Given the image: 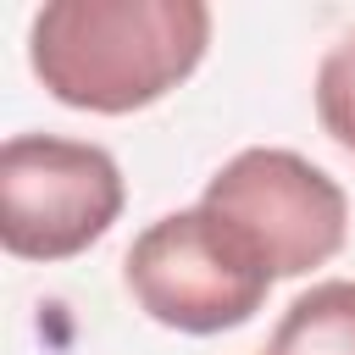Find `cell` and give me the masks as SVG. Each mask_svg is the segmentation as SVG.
<instances>
[{
	"label": "cell",
	"instance_id": "5b68a950",
	"mask_svg": "<svg viewBox=\"0 0 355 355\" xmlns=\"http://www.w3.org/2000/svg\"><path fill=\"white\" fill-rule=\"evenodd\" d=\"M266 355H355V277H327L294 294Z\"/></svg>",
	"mask_w": 355,
	"mask_h": 355
},
{
	"label": "cell",
	"instance_id": "8992f818",
	"mask_svg": "<svg viewBox=\"0 0 355 355\" xmlns=\"http://www.w3.org/2000/svg\"><path fill=\"white\" fill-rule=\"evenodd\" d=\"M316 116H322V133L355 155V28L338 44H327L316 67Z\"/></svg>",
	"mask_w": 355,
	"mask_h": 355
},
{
	"label": "cell",
	"instance_id": "3957f363",
	"mask_svg": "<svg viewBox=\"0 0 355 355\" xmlns=\"http://www.w3.org/2000/svg\"><path fill=\"white\" fill-rule=\"evenodd\" d=\"M122 216V166L111 150L61 133H11L0 144V244L17 261L83 255Z\"/></svg>",
	"mask_w": 355,
	"mask_h": 355
},
{
	"label": "cell",
	"instance_id": "7a4b0ae2",
	"mask_svg": "<svg viewBox=\"0 0 355 355\" xmlns=\"http://www.w3.org/2000/svg\"><path fill=\"white\" fill-rule=\"evenodd\" d=\"M122 283L139 311L172 333H227L244 327L266 288L277 283L255 250L205 205L155 216L122 255Z\"/></svg>",
	"mask_w": 355,
	"mask_h": 355
},
{
	"label": "cell",
	"instance_id": "6da1fadb",
	"mask_svg": "<svg viewBox=\"0 0 355 355\" xmlns=\"http://www.w3.org/2000/svg\"><path fill=\"white\" fill-rule=\"evenodd\" d=\"M211 44L200 0H50L28 22L33 78L72 111L128 116L172 94Z\"/></svg>",
	"mask_w": 355,
	"mask_h": 355
},
{
	"label": "cell",
	"instance_id": "277c9868",
	"mask_svg": "<svg viewBox=\"0 0 355 355\" xmlns=\"http://www.w3.org/2000/svg\"><path fill=\"white\" fill-rule=\"evenodd\" d=\"M200 205L216 211L272 277H305L311 266H327L349 233L344 189L316 161L283 144L239 150L205 183Z\"/></svg>",
	"mask_w": 355,
	"mask_h": 355
}]
</instances>
